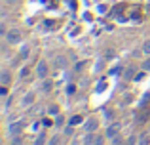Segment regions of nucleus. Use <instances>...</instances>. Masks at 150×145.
Here are the masks:
<instances>
[{
	"mask_svg": "<svg viewBox=\"0 0 150 145\" xmlns=\"http://www.w3.org/2000/svg\"><path fill=\"white\" fill-rule=\"evenodd\" d=\"M10 145H23L21 136H11V141H10Z\"/></svg>",
	"mask_w": 150,
	"mask_h": 145,
	"instance_id": "nucleus-19",
	"label": "nucleus"
},
{
	"mask_svg": "<svg viewBox=\"0 0 150 145\" xmlns=\"http://www.w3.org/2000/svg\"><path fill=\"white\" fill-rule=\"evenodd\" d=\"M148 115H150V111H148V109H143V111H141L139 115L135 116V126H143V124H144V120L148 119Z\"/></svg>",
	"mask_w": 150,
	"mask_h": 145,
	"instance_id": "nucleus-4",
	"label": "nucleus"
},
{
	"mask_svg": "<svg viewBox=\"0 0 150 145\" xmlns=\"http://www.w3.org/2000/svg\"><path fill=\"white\" fill-rule=\"evenodd\" d=\"M125 143H127V145H137V143H139V139H137L135 134H131V136L127 138V141H125Z\"/></svg>",
	"mask_w": 150,
	"mask_h": 145,
	"instance_id": "nucleus-22",
	"label": "nucleus"
},
{
	"mask_svg": "<svg viewBox=\"0 0 150 145\" xmlns=\"http://www.w3.org/2000/svg\"><path fill=\"white\" fill-rule=\"evenodd\" d=\"M33 101H34V96H33V94H25V97H23L21 103H23V105H30Z\"/></svg>",
	"mask_w": 150,
	"mask_h": 145,
	"instance_id": "nucleus-16",
	"label": "nucleus"
},
{
	"mask_svg": "<svg viewBox=\"0 0 150 145\" xmlns=\"http://www.w3.org/2000/svg\"><path fill=\"white\" fill-rule=\"evenodd\" d=\"M84 65H86V61H80V63H76L74 71H82V69H84Z\"/></svg>",
	"mask_w": 150,
	"mask_h": 145,
	"instance_id": "nucleus-30",
	"label": "nucleus"
},
{
	"mask_svg": "<svg viewBox=\"0 0 150 145\" xmlns=\"http://www.w3.org/2000/svg\"><path fill=\"white\" fill-rule=\"evenodd\" d=\"M82 143H84V145H93V143H95V136H93V132H88V134L84 136V139H82Z\"/></svg>",
	"mask_w": 150,
	"mask_h": 145,
	"instance_id": "nucleus-11",
	"label": "nucleus"
},
{
	"mask_svg": "<svg viewBox=\"0 0 150 145\" xmlns=\"http://www.w3.org/2000/svg\"><path fill=\"white\" fill-rule=\"evenodd\" d=\"M141 50H143L144 56H150V40H144V44H143V48H141Z\"/></svg>",
	"mask_w": 150,
	"mask_h": 145,
	"instance_id": "nucleus-20",
	"label": "nucleus"
},
{
	"mask_svg": "<svg viewBox=\"0 0 150 145\" xmlns=\"http://www.w3.org/2000/svg\"><path fill=\"white\" fill-rule=\"evenodd\" d=\"M67 65H69V59H67V56H57V57H55V67L65 69Z\"/></svg>",
	"mask_w": 150,
	"mask_h": 145,
	"instance_id": "nucleus-7",
	"label": "nucleus"
},
{
	"mask_svg": "<svg viewBox=\"0 0 150 145\" xmlns=\"http://www.w3.org/2000/svg\"><path fill=\"white\" fill-rule=\"evenodd\" d=\"M148 101H150V94H146V96H144V97H143V99H141V103H139V107H144V105H146V103H148Z\"/></svg>",
	"mask_w": 150,
	"mask_h": 145,
	"instance_id": "nucleus-25",
	"label": "nucleus"
},
{
	"mask_svg": "<svg viewBox=\"0 0 150 145\" xmlns=\"http://www.w3.org/2000/svg\"><path fill=\"white\" fill-rule=\"evenodd\" d=\"M48 73H50L48 63H46V61H38V65H36V76L44 80V78H48Z\"/></svg>",
	"mask_w": 150,
	"mask_h": 145,
	"instance_id": "nucleus-2",
	"label": "nucleus"
},
{
	"mask_svg": "<svg viewBox=\"0 0 150 145\" xmlns=\"http://www.w3.org/2000/svg\"><path fill=\"white\" fill-rule=\"evenodd\" d=\"M21 128H23V124L21 122H15V124H10V136H19L21 134Z\"/></svg>",
	"mask_w": 150,
	"mask_h": 145,
	"instance_id": "nucleus-8",
	"label": "nucleus"
},
{
	"mask_svg": "<svg viewBox=\"0 0 150 145\" xmlns=\"http://www.w3.org/2000/svg\"><path fill=\"white\" fill-rule=\"evenodd\" d=\"M42 124H44V126H51V120H46L44 119V120H42Z\"/></svg>",
	"mask_w": 150,
	"mask_h": 145,
	"instance_id": "nucleus-36",
	"label": "nucleus"
},
{
	"mask_svg": "<svg viewBox=\"0 0 150 145\" xmlns=\"http://www.w3.org/2000/svg\"><path fill=\"white\" fill-rule=\"evenodd\" d=\"M105 82H106V80H101V84L97 86V92H103V90H105Z\"/></svg>",
	"mask_w": 150,
	"mask_h": 145,
	"instance_id": "nucleus-33",
	"label": "nucleus"
},
{
	"mask_svg": "<svg viewBox=\"0 0 150 145\" xmlns=\"http://www.w3.org/2000/svg\"><path fill=\"white\" fill-rule=\"evenodd\" d=\"M34 145H46V132H40L34 139Z\"/></svg>",
	"mask_w": 150,
	"mask_h": 145,
	"instance_id": "nucleus-13",
	"label": "nucleus"
},
{
	"mask_svg": "<svg viewBox=\"0 0 150 145\" xmlns=\"http://www.w3.org/2000/svg\"><path fill=\"white\" fill-rule=\"evenodd\" d=\"M114 56V54H112V50H106V54H105V59H106V57H112Z\"/></svg>",
	"mask_w": 150,
	"mask_h": 145,
	"instance_id": "nucleus-35",
	"label": "nucleus"
},
{
	"mask_svg": "<svg viewBox=\"0 0 150 145\" xmlns=\"http://www.w3.org/2000/svg\"><path fill=\"white\" fill-rule=\"evenodd\" d=\"M21 57H23V59H27V57H29V48H23L21 50Z\"/></svg>",
	"mask_w": 150,
	"mask_h": 145,
	"instance_id": "nucleus-29",
	"label": "nucleus"
},
{
	"mask_svg": "<svg viewBox=\"0 0 150 145\" xmlns=\"http://www.w3.org/2000/svg\"><path fill=\"white\" fill-rule=\"evenodd\" d=\"M120 128H122V124H120V122H110L108 126H106V132H105L106 139H112V138H116V136L120 134Z\"/></svg>",
	"mask_w": 150,
	"mask_h": 145,
	"instance_id": "nucleus-1",
	"label": "nucleus"
},
{
	"mask_svg": "<svg viewBox=\"0 0 150 145\" xmlns=\"http://www.w3.org/2000/svg\"><path fill=\"white\" fill-rule=\"evenodd\" d=\"M48 113L50 115H53V116H57L59 113H61V109H59V105H55V103H51L50 107H48Z\"/></svg>",
	"mask_w": 150,
	"mask_h": 145,
	"instance_id": "nucleus-14",
	"label": "nucleus"
},
{
	"mask_svg": "<svg viewBox=\"0 0 150 145\" xmlns=\"http://www.w3.org/2000/svg\"><path fill=\"white\" fill-rule=\"evenodd\" d=\"M106 141V136H95V143L93 145H105Z\"/></svg>",
	"mask_w": 150,
	"mask_h": 145,
	"instance_id": "nucleus-23",
	"label": "nucleus"
},
{
	"mask_svg": "<svg viewBox=\"0 0 150 145\" xmlns=\"http://www.w3.org/2000/svg\"><path fill=\"white\" fill-rule=\"evenodd\" d=\"M67 92H69V94H74V92H76V86H74V84H70L69 88H67Z\"/></svg>",
	"mask_w": 150,
	"mask_h": 145,
	"instance_id": "nucleus-32",
	"label": "nucleus"
},
{
	"mask_svg": "<svg viewBox=\"0 0 150 145\" xmlns=\"http://www.w3.org/2000/svg\"><path fill=\"white\" fill-rule=\"evenodd\" d=\"M97 126H99V120H97V119H89V120H86L84 130H86V132H95Z\"/></svg>",
	"mask_w": 150,
	"mask_h": 145,
	"instance_id": "nucleus-6",
	"label": "nucleus"
},
{
	"mask_svg": "<svg viewBox=\"0 0 150 145\" xmlns=\"http://www.w3.org/2000/svg\"><path fill=\"white\" fill-rule=\"evenodd\" d=\"M0 96H2V97L8 96V86L6 84H2V88H0Z\"/></svg>",
	"mask_w": 150,
	"mask_h": 145,
	"instance_id": "nucleus-28",
	"label": "nucleus"
},
{
	"mask_svg": "<svg viewBox=\"0 0 150 145\" xmlns=\"http://www.w3.org/2000/svg\"><path fill=\"white\" fill-rule=\"evenodd\" d=\"M51 80H48V78H44V82H42V90H44V92H50L51 90Z\"/></svg>",
	"mask_w": 150,
	"mask_h": 145,
	"instance_id": "nucleus-18",
	"label": "nucleus"
},
{
	"mask_svg": "<svg viewBox=\"0 0 150 145\" xmlns=\"http://www.w3.org/2000/svg\"><path fill=\"white\" fill-rule=\"evenodd\" d=\"M137 145H150V132H144V134L139 136V143Z\"/></svg>",
	"mask_w": 150,
	"mask_h": 145,
	"instance_id": "nucleus-12",
	"label": "nucleus"
},
{
	"mask_svg": "<svg viewBox=\"0 0 150 145\" xmlns=\"http://www.w3.org/2000/svg\"><path fill=\"white\" fill-rule=\"evenodd\" d=\"M29 74H30V65H23L21 71H19V80H25Z\"/></svg>",
	"mask_w": 150,
	"mask_h": 145,
	"instance_id": "nucleus-9",
	"label": "nucleus"
},
{
	"mask_svg": "<svg viewBox=\"0 0 150 145\" xmlns=\"http://www.w3.org/2000/svg\"><path fill=\"white\" fill-rule=\"evenodd\" d=\"M65 134H67V136H72V134H74V126H72V124H69V126L65 128Z\"/></svg>",
	"mask_w": 150,
	"mask_h": 145,
	"instance_id": "nucleus-27",
	"label": "nucleus"
},
{
	"mask_svg": "<svg viewBox=\"0 0 150 145\" xmlns=\"http://www.w3.org/2000/svg\"><path fill=\"white\" fill-rule=\"evenodd\" d=\"M6 2H8V4H15V0H6Z\"/></svg>",
	"mask_w": 150,
	"mask_h": 145,
	"instance_id": "nucleus-38",
	"label": "nucleus"
},
{
	"mask_svg": "<svg viewBox=\"0 0 150 145\" xmlns=\"http://www.w3.org/2000/svg\"><path fill=\"white\" fill-rule=\"evenodd\" d=\"M103 63H105L103 59H99V61L95 63V73H101V71H103Z\"/></svg>",
	"mask_w": 150,
	"mask_h": 145,
	"instance_id": "nucleus-26",
	"label": "nucleus"
},
{
	"mask_svg": "<svg viewBox=\"0 0 150 145\" xmlns=\"http://www.w3.org/2000/svg\"><path fill=\"white\" fill-rule=\"evenodd\" d=\"M141 69H143V71H150V56H146V59L143 61V65H141Z\"/></svg>",
	"mask_w": 150,
	"mask_h": 145,
	"instance_id": "nucleus-21",
	"label": "nucleus"
},
{
	"mask_svg": "<svg viewBox=\"0 0 150 145\" xmlns=\"http://www.w3.org/2000/svg\"><path fill=\"white\" fill-rule=\"evenodd\" d=\"M6 40L10 42V44H17V42H21V33H19L17 29H10L6 33Z\"/></svg>",
	"mask_w": 150,
	"mask_h": 145,
	"instance_id": "nucleus-3",
	"label": "nucleus"
},
{
	"mask_svg": "<svg viewBox=\"0 0 150 145\" xmlns=\"http://www.w3.org/2000/svg\"><path fill=\"white\" fill-rule=\"evenodd\" d=\"M114 145H127V143H125L124 139H122V141H118V143H114Z\"/></svg>",
	"mask_w": 150,
	"mask_h": 145,
	"instance_id": "nucleus-37",
	"label": "nucleus"
},
{
	"mask_svg": "<svg viewBox=\"0 0 150 145\" xmlns=\"http://www.w3.org/2000/svg\"><path fill=\"white\" fill-rule=\"evenodd\" d=\"M48 145H61V136H59V134L51 136V138H50V141H48Z\"/></svg>",
	"mask_w": 150,
	"mask_h": 145,
	"instance_id": "nucleus-15",
	"label": "nucleus"
},
{
	"mask_svg": "<svg viewBox=\"0 0 150 145\" xmlns=\"http://www.w3.org/2000/svg\"><path fill=\"white\" fill-rule=\"evenodd\" d=\"M144 73H146V71H144ZM144 73H139V74H135V78H133V80H135V82L143 80V78H144Z\"/></svg>",
	"mask_w": 150,
	"mask_h": 145,
	"instance_id": "nucleus-31",
	"label": "nucleus"
},
{
	"mask_svg": "<svg viewBox=\"0 0 150 145\" xmlns=\"http://www.w3.org/2000/svg\"><path fill=\"white\" fill-rule=\"evenodd\" d=\"M10 82H11V74L10 73H8V71H2V73H0V84H10Z\"/></svg>",
	"mask_w": 150,
	"mask_h": 145,
	"instance_id": "nucleus-10",
	"label": "nucleus"
},
{
	"mask_svg": "<svg viewBox=\"0 0 150 145\" xmlns=\"http://www.w3.org/2000/svg\"><path fill=\"white\" fill-rule=\"evenodd\" d=\"M55 124H57V126H61V124H63V115H61V116L57 115V119H55Z\"/></svg>",
	"mask_w": 150,
	"mask_h": 145,
	"instance_id": "nucleus-34",
	"label": "nucleus"
},
{
	"mask_svg": "<svg viewBox=\"0 0 150 145\" xmlns=\"http://www.w3.org/2000/svg\"><path fill=\"white\" fill-rule=\"evenodd\" d=\"M103 115H105V120H108V122L114 119V111H105Z\"/></svg>",
	"mask_w": 150,
	"mask_h": 145,
	"instance_id": "nucleus-24",
	"label": "nucleus"
},
{
	"mask_svg": "<svg viewBox=\"0 0 150 145\" xmlns=\"http://www.w3.org/2000/svg\"><path fill=\"white\" fill-rule=\"evenodd\" d=\"M135 74H137V67L135 65H129V67H125L122 78H124V80H131V78H135Z\"/></svg>",
	"mask_w": 150,
	"mask_h": 145,
	"instance_id": "nucleus-5",
	"label": "nucleus"
},
{
	"mask_svg": "<svg viewBox=\"0 0 150 145\" xmlns=\"http://www.w3.org/2000/svg\"><path fill=\"white\" fill-rule=\"evenodd\" d=\"M82 120H84V119H82V116H80V115H74V116H72V119H70V120H69V124H72V126H76V124H80V122H82Z\"/></svg>",
	"mask_w": 150,
	"mask_h": 145,
	"instance_id": "nucleus-17",
	"label": "nucleus"
}]
</instances>
